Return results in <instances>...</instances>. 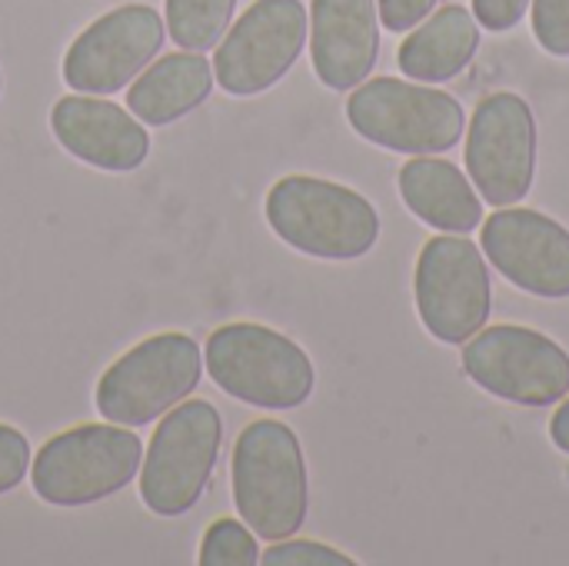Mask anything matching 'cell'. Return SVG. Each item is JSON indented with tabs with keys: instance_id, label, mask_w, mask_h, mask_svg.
Masks as SVG:
<instances>
[{
	"instance_id": "obj_2",
	"label": "cell",
	"mask_w": 569,
	"mask_h": 566,
	"mask_svg": "<svg viewBox=\"0 0 569 566\" xmlns=\"http://www.w3.org/2000/svg\"><path fill=\"white\" fill-rule=\"evenodd\" d=\"M267 220L283 244L320 260H357L380 240V214L363 193L307 173L270 187Z\"/></svg>"
},
{
	"instance_id": "obj_23",
	"label": "cell",
	"mask_w": 569,
	"mask_h": 566,
	"mask_svg": "<svg viewBox=\"0 0 569 566\" xmlns=\"http://www.w3.org/2000/svg\"><path fill=\"white\" fill-rule=\"evenodd\" d=\"M30 470V444L17 427L0 424V497L17 490Z\"/></svg>"
},
{
	"instance_id": "obj_21",
	"label": "cell",
	"mask_w": 569,
	"mask_h": 566,
	"mask_svg": "<svg viewBox=\"0 0 569 566\" xmlns=\"http://www.w3.org/2000/svg\"><path fill=\"white\" fill-rule=\"evenodd\" d=\"M263 566H353L357 560L313 540H277L267 554H260Z\"/></svg>"
},
{
	"instance_id": "obj_20",
	"label": "cell",
	"mask_w": 569,
	"mask_h": 566,
	"mask_svg": "<svg viewBox=\"0 0 569 566\" xmlns=\"http://www.w3.org/2000/svg\"><path fill=\"white\" fill-rule=\"evenodd\" d=\"M200 566H253L260 564L257 534L240 520H217L200 540Z\"/></svg>"
},
{
	"instance_id": "obj_13",
	"label": "cell",
	"mask_w": 569,
	"mask_h": 566,
	"mask_svg": "<svg viewBox=\"0 0 569 566\" xmlns=\"http://www.w3.org/2000/svg\"><path fill=\"white\" fill-rule=\"evenodd\" d=\"M480 247L513 287L547 300L569 297V230L553 217L503 207L483 224Z\"/></svg>"
},
{
	"instance_id": "obj_6",
	"label": "cell",
	"mask_w": 569,
	"mask_h": 566,
	"mask_svg": "<svg viewBox=\"0 0 569 566\" xmlns=\"http://www.w3.org/2000/svg\"><path fill=\"white\" fill-rule=\"evenodd\" d=\"M223 417L207 400H180L163 414L140 467V500L157 517L190 514L217 467Z\"/></svg>"
},
{
	"instance_id": "obj_22",
	"label": "cell",
	"mask_w": 569,
	"mask_h": 566,
	"mask_svg": "<svg viewBox=\"0 0 569 566\" xmlns=\"http://www.w3.org/2000/svg\"><path fill=\"white\" fill-rule=\"evenodd\" d=\"M533 33L553 57H569V0H533Z\"/></svg>"
},
{
	"instance_id": "obj_18",
	"label": "cell",
	"mask_w": 569,
	"mask_h": 566,
	"mask_svg": "<svg viewBox=\"0 0 569 566\" xmlns=\"http://www.w3.org/2000/svg\"><path fill=\"white\" fill-rule=\"evenodd\" d=\"M480 50V27L477 17L460 7L447 3L430 13L397 50V63L407 77L420 83H443L460 77Z\"/></svg>"
},
{
	"instance_id": "obj_7",
	"label": "cell",
	"mask_w": 569,
	"mask_h": 566,
	"mask_svg": "<svg viewBox=\"0 0 569 566\" xmlns=\"http://www.w3.org/2000/svg\"><path fill=\"white\" fill-rule=\"evenodd\" d=\"M203 374V357L187 334H157L130 347L103 370L93 390L100 417L120 427H147L187 400Z\"/></svg>"
},
{
	"instance_id": "obj_3",
	"label": "cell",
	"mask_w": 569,
	"mask_h": 566,
	"mask_svg": "<svg viewBox=\"0 0 569 566\" xmlns=\"http://www.w3.org/2000/svg\"><path fill=\"white\" fill-rule=\"evenodd\" d=\"M213 384L260 410H297L310 400L317 374L303 347L263 324H227L207 337Z\"/></svg>"
},
{
	"instance_id": "obj_26",
	"label": "cell",
	"mask_w": 569,
	"mask_h": 566,
	"mask_svg": "<svg viewBox=\"0 0 569 566\" xmlns=\"http://www.w3.org/2000/svg\"><path fill=\"white\" fill-rule=\"evenodd\" d=\"M550 437H553V444L569 454V397L563 400V407L553 414V420H550Z\"/></svg>"
},
{
	"instance_id": "obj_10",
	"label": "cell",
	"mask_w": 569,
	"mask_h": 566,
	"mask_svg": "<svg viewBox=\"0 0 569 566\" xmlns=\"http://www.w3.org/2000/svg\"><path fill=\"white\" fill-rule=\"evenodd\" d=\"M307 43V7L300 0H253L223 33L213 77L230 97H257L280 83Z\"/></svg>"
},
{
	"instance_id": "obj_4",
	"label": "cell",
	"mask_w": 569,
	"mask_h": 566,
	"mask_svg": "<svg viewBox=\"0 0 569 566\" xmlns=\"http://www.w3.org/2000/svg\"><path fill=\"white\" fill-rule=\"evenodd\" d=\"M143 440L120 424H80L50 437L30 467L33 494L50 507H90L140 474Z\"/></svg>"
},
{
	"instance_id": "obj_9",
	"label": "cell",
	"mask_w": 569,
	"mask_h": 566,
	"mask_svg": "<svg viewBox=\"0 0 569 566\" xmlns=\"http://www.w3.org/2000/svg\"><path fill=\"white\" fill-rule=\"evenodd\" d=\"M467 377L520 407H553L569 394V354L550 337L517 324H497L463 344Z\"/></svg>"
},
{
	"instance_id": "obj_27",
	"label": "cell",
	"mask_w": 569,
	"mask_h": 566,
	"mask_svg": "<svg viewBox=\"0 0 569 566\" xmlns=\"http://www.w3.org/2000/svg\"><path fill=\"white\" fill-rule=\"evenodd\" d=\"M0 90H3V77H0Z\"/></svg>"
},
{
	"instance_id": "obj_24",
	"label": "cell",
	"mask_w": 569,
	"mask_h": 566,
	"mask_svg": "<svg viewBox=\"0 0 569 566\" xmlns=\"http://www.w3.org/2000/svg\"><path fill=\"white\" fill-rule=\"evenodd\" d=\"M433 7H437V0H377L380 23L390 33L413 30L417 23H423L433 13Z\"/></svg>"
},
{
	"instance_id": "obj_17",
	"label": "cell",
	"mask_w": 569,
	"mask_h": 566,
	"mask_svg": "<svg viewBox=\"0 0 569 566\" xmlns=\"http://www.w3.org/2000/svg\"><path fill=\"white\" fill-rule=\"evenodd\" d=\"M400 197L413 217L447 234H470L483 224V200L473 180L443 157H413L400 170Z\"/></svg>"
},
{
	"instance_id": "obj_25",
	"label": "cell",
	"mask_w": 569,
	"mask_h": 566,
	"mask_svg": "<svg viewBox=\"0 0 569 566\" xmlns=\"http://www.w3.org/2000/svg\"><path fill=\"white\" fill-rule=\"evenodd\" d=\"M530 10V0H473V17L493 33L513 30Z\"/></svg>"
},
{
	"instance_id": "obj_19",
	"label": "cell",
	"mask_w": 569,
	"mask_h": 566,
	"mask_svg": "<svg viewBox=\"0 0 569 566\" xmlns=\"http://www.w3.org/2000/svg\"><path fill=\"white\" fill-rule=\"evenodd\" d=\"M237 0H167V30L180 50H213L223 40Z\"/></svg>"
},
{
	"instance_id": "obj_15",
	"label": "cell",
	"mask_w": 569,
	"mask_h": 566,
	"mask_svg": "<svg viewBox=\"0 0 569 566\" xmlns=\"http://www.w3.org/2000/svg\"><path fill=\"white\" fill-rule=\"evenodd\" d=\"M310 57L323 87H360L380 57L377 0H313L310 3Z\"/></svg>"
},
{
	"instance_id": "obj_16",
	"label": "cell",
	"mask_w": 569,
	"mask_h": 566,
	"mask_svg": "<svg viewBox=\"0 0 569 566\" xmlns=\"http://www.w3.org/2000/svg\"><path fill=\"white\" fill-rule=\"evenodd\" d=\"M213 90V67L197 50L163 53L147 63L127 90V107L140 123L167 127L207 103Z\"/></svg>"
},
{
	"instance_id": "obj_1",
	"label": "cell",
	"mask_w": 569,
	"mask_h": 566,
	"mask_svg": "<svg viewBox=\"0 0 569 566\" xmlns=\"http://www.w3.org/2000/svg\"><path fill=\"white\" fill-rule=\"evenodd\" d=\"M233 507L267 544L293 537L310 507L300 437L280 420H253L240 430L230 457Z\"/></svg>"
},
{
	"instance_id": "obj_12",
	"label": "cell",
	"mask_w": 569,
	"mask_h": 566,
	"mask_svg": "<svg viewBox=\"0 0 569 566\" xmlns=\"http://www.w3.org/2000/svg\"><path fill=\"white\" fill-rule=\"evenodd\" d=\"M167 27L147 3H127L97 17L63 53V83L73 93L110 97L123 90L163 47Z\"/></svg>"
},
{
	"instance_id": "obj_11",
	"label": "cell",
	"mask_w": 569,
	"mask_h": 566,
	"mask_svg": "<svg viewBox=\"0 0 569 566\" xmlns=\"http://www.w3.org/2000/svg\"><path fill=\"white\" fill-rule=\"evenodd\" d=\"M467 173L493 207L520 203L537 173V120L520 93H490L467 130Z\"/></svg>"
},
{
	"instance_id": "obj_14",
	"label": "cell",
	"mask_w": 569,
	"mask_h": 566,
	"mask_svg": "<svg viewBox=\"0 0 569 566\" xmlns=\"http://www.w3.org/2000/svg\"><path fill=\"white\" fill-rule=\"evenodd\" d=\"M50 130L70 157L110 173H130L150 153L147 127L103 97H60L50 110Z\"/></svg>"
},
{
	"instance_id": "obj_5",
	"label": "cell",
	"mask_w": 569,
	"mask_h": 566,
	"mask_svg": "<svg viewBox=\"0 0 569 566\" xmlns=\"http://www.w3.org/2000/svg\"><path fill=\"white\" fill-rule=\"evenodd\" d=\"M347 120L363 140L407 157L453 150L467 127L457 97L397 77H373L353 87Z\"/></svg>"
},
{
	"instance_id": "obj_8",
	"label": "cell",
	"mask_w": 569,
	"mask_h": 566,
	"mask_svg": "<svg viewBox=\"0 0 569 566\" xmlns=\"http://www.w3.org/2000/svg\"><path fill=\"white\" fill-rule=\"evenodd\" d=\"M413 294L430 337L443 344H467L487 327L493 310V280L487 257L463 234L433 237L420 250Z\"/></svg>"
}]
</instances>
